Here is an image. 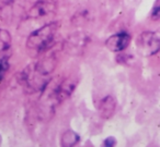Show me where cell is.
Listing matches in <instances>:
<instances>
[{
    "instance_id": "6",
    "label": "cell",
    "mask_w": 160,
    "mask_h": 147,
    "mask_svg": "<svg viewBox=\"0 0 160 147\" xmlns=\"http://www.w3.org/2000/svg\"><path fill=\"white\" fill-rule=\"evenodd\" d=\"M76 86V83L71 80H66L65 82H62L59 86L57 87L55 93V96L57 98L58 101L65 100L67 97L70 96V94L72 93L73 88Z\"/></svg>"
},
{
    "instance_id": "4",
    "label": "cell",
    "mask_w": 160,
    "mask_h": 147,
    "mask_svg": "<svg viewBox=\"0 0 160 147\" xmlns=\"http://www.w3.org/2000/svg\"><path fill=\"white\" fill-rule=\"evenodd\" d=\"M116 109V101L112 96H107L101 99L99 103V112L104 119H110Z\"/></svg>"
},
{
    "instance_id": "11",
    "label": "cell",
    "mask_w": 160,
    "mask_h": 147,
    "mask_svg": "<svg viewBox=\"0 0 160 147\" xmlns=\"http://www.w3.org/2000/svg\"><path fill=\"white\" fill-rule=\"evenodd\" d=\"M1 142H2V138H1V136H0V145H1Z\"/></svg>"
},
{
    "instance_id": "5",
    "label": "cell",
    "mask_w": 160,
    "mask_h": 147,
    "mask_svg": "<svg viewBox=\"0 0 160 147\" xmlns=\"http://www.w3.org/2000/svg\"><path fill=\"white\" fill-rule=\"evenodd\" d=\"M54 8H55V6L49 1H40L32 7V9L29 11V16H31V18L45 16L52 13L54 11Z\"/></svg>"
},
{
    "instance_id": "8",
    "label": "cell",
    "mask_w": 160,
    "mask_h": 147,
    "mask_svg": "<svg viewBox=\"0 0 160 147\" xmlns=\"http://www.w3.org/2000/svg\"><path fill=\"white\" fill-rule=\"evenodd\" d=\"M8 67H9V64H8L7 58H3V59L0 60V82L2 81L3 76H5L6 72L8 70Z\"/></svg>"
},
{
    "instance_id": "10",
    "label": "cell",
    "mask_w": 160,
    "mask_h": 147,
    "mask_svg": "<svg viewBox=\"0 0 160 147\" xmlns=\"http://www.w3.org/2000/svg\"><path fill=\"white\" fill-rule=\"evenodd\" d=\"M152 19L153 20H157L158 18H159V7H158V5L155 6V9H153L152 11Z\"/></svg>"
},
{
    "instance_id": "9",
    "label": "cell",
    "mask_w": 160,
    "mask_h": 147,
    "mask_svg": "<svg viewBox=\"0 0 160 147\" xmlns=\"http://www.w3.org/2000/svg\"><path fill=\"white\" fill-rule=\"evenodd\" d=\"M116 146V140L112 136L105 138L102 143V146L101 147H115Z\"/></svg>"
},
{
    "instance_id": "7",
    "label": "cell",
    "mask_w": 160,
    "mask_h": 147,
    "mask_svg": "<svg viewBox=\"0 0 160 147\" xmlns=\"http://www.w3.org/2000/svg\"><path fill=\"white\" fill-rule=\"evenodd\" d=\"M80 137L76 132L68 130L62 136V147H75V145L79 142Z\"/></svg>"
},
{
    "instance_id": "3",
    "label": "cell",
    "mask_w": 160,
    "mask_h": 147,
    "mask_svg": "<svg viewBox=\"0 0 160 147\" xmlns=\"http://www.w3.org/2000/svg\"><path fill=\"white\" fill-rule=\"evenodd\" d=\"M129 43H131V36L125 32H122V33L110 36L105 42V46L109 50L113 53H118V51L126 49Z\"/></svg>"
},
{
    "instance_id": "2",
    "label": "cell",
    "mask_w": 160,
    "mask_h": 147,
    "mask_svg": "<svg viewBox=\"0 0 160 147\" xmlns=\"http://www.w3.org/2000/svg\"><path fill=\"white\" fill-rule=\"evenodd\" d=\"M137 50L142 56H151L159 50L160 39L157 33L144 32L137 38Z\"/></svg>"
},
{
    "instance_id": "1",
    "label": "cell",
    "mask_w": 160,
    "mask_h": 147,
    "mask_svg": "<svg viewBox=\"0 0 160 147\" xmlns=\"http://www.w3.org/2000/svg\"><path fill=\"white\" fill-rule=\"evenodd\" d=\"M56 30H57V25L55 23H51L33 32L28 38V49L30 51H34L35 53H40L48 48L54 40Z\"/></svg>"
}]
</instances>
